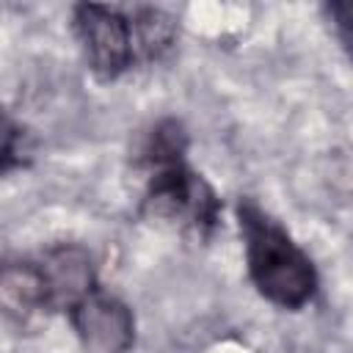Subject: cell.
<instances>
[{
	"mask_svg": "<svg viewBox=\"0 0 353 353\" xmlns=\"http://www.w3.org/2000/svg\"><path fill=\"white\" fill-rule=\"evenodd\" d=\"M328 11L336 22V33L342 39V47L347 50V55L353 61V3H331Z\"/></svg>",
	"mask_w": 353,
	"mask_h": 353,
	"instance_id": "6",
	"label": "cell"
},
{
	"mask_svg": "<svg viewBox=\"0 0 353 353\" xmlns=\"http://www.w3.org/2000/svg\"><path fill=\"white\" fill-rule=\"evenodd\" d=\"M69 314L83 353H127L135 339L132 312L108 292L91 290Z\"/></svg>",
	"mask_w": 353,
	"mask_h": 353,
	"instance_id": "4",
	"label": "cell"
},
{
	"mask_svg": "<svg viewBox=\"0 0 353 353\" xmlns=\"http://www.w3.org/2000/svg\"><path fill=\"white\" fill-rule=\"evenodd\" d=\"M74 30L83 44L88 66L113 80L141 61L163 55L174 41V22L157 8L135 6H77Z\"/></svg>",
	"mask_w": 353,
	"mask_h": 353,
	"instance_id": "1",
	"label": "cell"
},
{
	"mask_svg": "<svg viewBox=\"0 0 353 353\" xmlns=\"http://www.w3.org/2000/svg\"><path fill=\"white\" fill-rule=\"evenodd\" d=\"M240 232L245 243L248 276L256 290L281 309H301L317 292V273L298 243L254 201L237 207Z\"/></svg>",
	"mask_w": 353,
	"mask_h": 353,
	"instance_id": "3",
	"label": "cell"
},
{
	"mask_svg": "<svg viewBox=\"0 0 353 353\" xmlns=\"http://www.w3.org/2000/svg\"><path fill=\"white\" fill-rule=\"evenodd\" d=\"M185 146L188 141L176 121H163L154 127L143 152L149 165L146 207L154 215L204 234L215 226L221 204L201 174L185 163Z\"/></svg>",
	"mask_w": 353,
	"mask_h": 353,
	"instance_id": "2",
	"label": "cell"
},
{
	"mask_svg": "<svg viewBox=\"0 0 353 353\" xmlns=\"http://www.w3.org/2000/svg\"><path fill=\"white\" fill-rule=\"evenodd\" d=\"M41 273H44V281H47V290H50V298H52V306H74L80 298H85L94 287V273H91V259L83 248H58L52 254H47L41 262H39Z\"/></svg>",
	"mask_w": 353,
	"mask_h": 353,
	"instance_id": "5",
	"label": "cell"
}]
</instances>
